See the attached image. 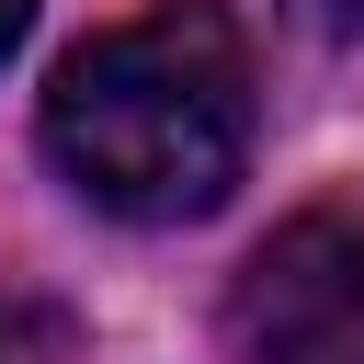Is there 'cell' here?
Returning a JSON list of instances; mask_svg holds the SVG:
<instances>
[{"mask_svg":"<svg viewBox=\"0 0 364 364\" xmlns=\"http://www.w3.org/2000/svg\"><path fill=\"white\" fill-rule=\"evenodd\" d=\"M46 159L125 228L205 216L250 159V46L216 0H159L80 34L46 80Z\"/></svg>","mask_w":364,"mask_h":364,"instance_id":"6da1fadb","label":"cell"},{"mask_svg":"<svg viewBox=\"0 0 364 364\" xmlns=\"http://www.w3.org/2000/svg\"><path fill=\"white\" fill-rule=\"evenodd\" d=\"M239 364H364V228L307 205L284 216L228 284Z\"/></svg>","mask_w":364,"mask_h":364,"instance_id":"7a4b0ae2","label":"cell"},{"mask_svg":"<svg viewBox=\"0 0 364 364\" xmlns=\"http://www.w3.org/2000/svg\"><path fill=\"white\" fill-rule=\"evenodd\" d=\"M0 364H68V318L57 307H11L0 318Z\"/></svg>","mask_w":364,"mask_h":364,"instance_id":"3957f363","label":"cell"},{"mask_svg":"<svg viewBox=\"0 0 364 364\" xmlns=\"http://www.w3.org/2000/svg\"><path fill=\"white\" fill-rule=\"evenodd\" d=\"M307 23H330V34H364V0H307Z\"/></svg>","mask_w":364,"mask_h":364,"instance_id":"277c9868","label":"cell"},{"mask_svg":"<svg viewBox=\"0 0 364 364\" xmlns=\"http://www.w3.org/2000/svg\"><path fill=\"white\" fill-rule=\"evenodd\" d=\"M23 23H34V0H0V57L23 46Z\"/></svg>","mask_w":364,"mask_h":364,"instance_id":"5b68a950","label":"cell"}]
</instances>
